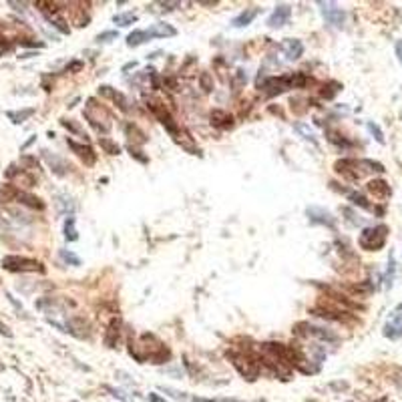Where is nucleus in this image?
<instances>
[{"mask_svg":"<svg viewBox=\"0 0 402 402\" xmlns=\"http://www.w3.org/2000/svg\"><path fill=\"white\" fill-rule=\"evenodd\" d=\"M129 342V354L137 360V362H153V364H163L165 360H169L171 352L169 348L155 336V334H143L137 342L133 338L127 340Z\"/></svg>","mask_w":402,"mask_h":402,"instance_id":"obj_1","label":"nucleus"},{"mask_svg":"<svg viewBox=\"0 0 402 402\" xmlns=\"http://www.w3.org/2000/svg\"><path fill=\"white\" fill-rule=\"evenodd\" d=\"M227 358L231 360V364L235 366V370L247 378V380H256L262 372V364L258 362V358L254 354H249V352H227Z\"/></svg>","mask_w":402,"mask_h":402,"instance_id":"obj_2","label":"nucleus"},{"mask_svg":"<svg viewBox=\"0 0 402 402\" xmlns=\"http://www.w3.org/2000/svg\"><path fill=\"white\" fill-rule=\"evenodd\" d=\"M85 119L89 121V125L93 129H97L99 133H109L111 127H113V119H111V113L99 105L95 99H89L87 105H85Z\"/></svg>","mask_w":402,"mask_h":402,"instance_id":"obj_3","label":"nucleus"},{"mask_svg":"<svg viewBox=\"0 0 402 402\" xmlns=\"http://www.w3.org/2000/svg\"><path fill=\"white\" fill-rule=\"evenodd\" d=\"M386 237H388V227L386 225H374V227H366L360 233L358 243L366 251H378V249L384 247Z\"/></svg>","mask_w":402,"mask_h":402,"instance_id":"obj_4","label":"nucleus"},{"mask_svg":"<svg viewBox=\"0 0 402 402\" xmlns=\"http://www.w3.org/2000/svg\"><path fill=\"white\" fill-rule=\"evenodd\" d=\"M2 268L8 272H44V266L36 260L22 258V256H6L2 258Z\"/></svg>","mask_w":402,"mask_h":402,"instance_id":"obj_5","label":"nucleus"},{"mask_svg":"<svg viewBox=\"0 0 402 402\" xmlns=\"http://www.w3.org/2000/svg\"><path fill=\"white\" fill-rule=\"evenodd\" d=\"M296 334L302 336V338H316L320 342H338V334H334L332 330H326V328H320V326H312L308 322H300L296 324Z\"/></svg>","mask_w":402,"mask_h":402,"instance_id":"obj_6","label":"nucleus"},{"mask_svg":"<svg viewBox=\"0 0 402 402\" xmlns=\"http://www.w3.org/2000/svg\"><path fill=\"white\" fill-rule=\"evenodd\" d=\"M320 10H322V16L324 20L330 24V26H336V28H342L344 22H346V12L336 4V2H318Z\"/></svg>","mask_w":402,"mask_h":402,"instance_id":"obj_7","label":"nucleus"},{"mask_svg":"<svg viewBox=\"0 0 402 402\" xmlns=\"http://www.w3.org/2000/svg\"><path fill=\"white\" fill-rule=\"evenodd\" d=\"M334 169H336V173H340L342 177H346L350 181H358L364 173V169L360 167V161H354V159H338L334 163Z\"/></svg>","mask_w":402,"mask_h":402,"instance_id":"obj_8","label":"nucleus"},{"mask_svg":"<svg viewBox=\"0 0 402 402\" xmlns=\"http://www.w3.org/2000/svg\"><path fill=\"white\" fill-rule=\"evenodd\" d=\"M306 215H308L310 223L326 225V227H330V229L336 227V217H334L328 209H324V207H316V205H312V207L306 209Z\"/></svg>","mask_w":402,"mask_h":402,"instance_id":"obj_9","label":"nucleus"},{"mask_svg":"<svg viewBox=\"0 0 402 402\" xmlns=\"http://www.w3.org/2000/svg\"><path fill=\"white\" fill-rule=\"evenodd\" d=\"M42 159L48 163V167L53 169V173L59 175V177H65V175L71 171V165H69L63 157H59L57 153H50V151H42Z\"/></svg>","mask_w":402,"mask_h":402,"instance_id":"obj_10","label":"nucleus"},{"mask_svg":"<svg viewBox=\"0 0 402 402\" xmlns=\"http://www.w3.org/2000/svg\"><path fill=\"white\" fill-rule=\"evenodd\" d=\"M67 145L75 151L77 153V157L85 163V165H95L97 163V153L89 147V145H81V143H77V141H73V139H67Z\"/></svg>","mask_w":402,"mask_h":402,"instance_id":"obj_11","label":"nucleus"},{"mask_svg":"<svg viewBox=\"0 0 402 402\" xmlns=\"http://www.w3.org/2000/svg\"><path fill=\"white\" fill-rule=\"evenodd\" d=\"M282 53L286 57V61H298L302 55H304V44H302V40L298 38H288L280 44Z\"/></svg>","mask_w":402,"mask_h":402,"instance_id":"obj_12","label":"nucleus"},{"mask_svg":"<svg viewBox=\"0 0 402 402\" xmlns=\"http://www.w3.org/2000/svg\"><path fill=\"white\" fill-rule=\"evenodd\" d=\"M290 16H292V8L288 4H278L276 10L268 18V26L270 28H282L290 20Z\"/></svg>","mask_w":402,"mask_h":402,"instance_id":"obj_13","label":"nucleus"},{"mask_svg":"<svg viewBox=\"0 0 402 402\" xmlns=\"http://www.w3.org/2000/svg\"><path fill=\"white\" fill-rule=\"evenodd\" d=\"M312 314H314V316H320V318H324V320H332V322H342V324L352 322V318H350L346 312H342V310H332V308H322V306H318V308H312Z\"/></svg>","mask_w":402,"mask_h":402,"instance_id":"obj_14","label":"nucleus"},{"mask_svg":"<svg viewBox=\"0 0 402 402\" xmlns=\"http://www.w3.org/2000/svg\"><path fill=\"white\" fill-rule=\"evenodd\" d=\"M366 189H368V193L374 195L376 199H388V197L392 195L390 185H388L386 181H382V179H374V181H370V183L366 185Z\"/></svg>","mask_w":402,"mask_h":402,"instance_id":"obj_15","label":"nucleus"},{"mask_svg":"<svg viewBox=\"0 0 402 402\" xmlns=\"http://www.w3.org/2000/svg\"><path fill=\"white\" fill-rule=\"evenodd\" d=\"M121 320L119 318H115V320H111V324L107 326V332H105V346L107 348H115L117 346V342H119V338H121Z\"/></svg>","mask_w":402,"mask_h":402,"instance_id":"obj_16","label":"nucleus"},{"mask_svg":"<svg viewBox=\"0 0 402 402\" xmlns=\"http://www.w3.org/2000/svg\"><path fill=\"white\" fill-rule=\"evenodd\" d=\"M147 32H149L151 38H169V36L177 34V28L171 26V24H167V22H157V24L151 26Z\"/></svg>","mask_w":402,"mask_h":402,"instance_id":"obj_17","label":"nucleus"},{"mask_svg":"<svg viewBox=\"0 0 402 402\" xmlns=\"http://www.w3.org/2000/svg\"><path fill=\"white\" fill-rule=\"evenodd\" d=\"M173 137V141L177 143V145H181L185 151H189L191 155H199V147H195V143H193V139L189 137V133L187 131H183V129H179L175 135H171Z\"/></svg>","mask_w":402,"mask_h":402,"instance_id":"obj_18","label":"nucleus"},{"mask_svg":"<svg viewBox=\"0 0 402 402\" xmlns=\"http://www.w3.org/2000/svg\"><path fill=\"white\" fill-rule=\"evenodd\" d=\"M209 119H211V125L217 127V129H231V127H233V117H231L229 113L221 111V109L211 111Z\"/></svg>","mask_w":402,"mask_h":402,"instance_id":"obj_19","label":"nucleus"},{"mask_svg":"<svg viewBox=\"0 0 402 402\" xmlns=\"http://www.w3.org/2000/svg\"><path fill=\"white\" fill-rule=\"evenodd\" d=\"M384 336L390 340H396L402 336V314H396L388 320V324L384 326Z\"/></svg>","mask_w":402,"mask_h":402,"instance_id":"obj_20","label":"nucleus"},{"mask_svg":"<svg viewBox=\"0 0 402 402\" xmlns=\"http://www.w3.org/2000/svg\"><path fill=\"white\" fill-rule=\"evenodd\" d=\"M260 14V8H256V6H251V8H247V10H243L241 14H237L233 20H231V26H235V28H243V26H247V24H251L254 22V18Z\"/></svg>","mask_w":402,"mask_h":402,"instance_id":"obj_21","label":"nucleus"},{"mask_svg":"<svg viewBox=\"0 0 402 402\" xmlns=\"http://www.w3.org/2000/svg\"><path fill=\"white\" fill-rule=\"evenodd\" d=\"M16 201L18 203H22V205H26V207H32V209H44V203H42V199H38L36 195H30V193H26V191H18V197H16Z\"/></svg>","mask_w":402,"mask_h":402,"instance_id":"obj_22","label":"nucleus"},{"mask_svg":"<svg viewBox=\"0 0 402 402\" xmlns=\"http://www.w3.org/2000/svg\"><path fill=\"white\" fill-rule=\"evenodd\" d=\"M18 191H20V189H18L16 185H10V183L0 185V203H8V201H16Z\"/></svg>","mask_w":402,"mask_h":402,"instance_id":"obj_23","label":"nucleus"},{"mask_svg":"<svg viewBox=\"0 0 402 402\" xmlns=\"http://www.w3.org/2000/svg\"><path fill=\"white\" fill-rule=\"evenodd\" d=\"M125 133H127V137L129 139H133V145L137 143V145H143V143H147V135L137 127V125H131V123H127L125 125Z\"/></svg>","mask_w":402,"mask_h":402,"instance_id":"obj_24","label":"nucleus"},{"mask_svg":"<svg viewBox=\"0 0 402 402\" xmlns=\"http://www.w3.org/2000/svg\"><path fill=\"white\" fill-rule=\"evenodd\" d=\"M147 40H151V36H149V32L147 30H133L129 36H127V46H139V44H143V42H147Z\"/></svg>","mask_w":402,"mask_h":402,"instance_id":"obj_25","label":"nucleus"},{"mask_svg":"<svg viewBox=\"0 0 402 402\" xmlns=\"http://www.w3.org/2000/svg\"><path fill=\"white\" fill-rule=\"evenodd\" d=\"M99 145H100V149H103L105 153H109V155H119V153H121V147H119L113 139H109V137H99Z\"/></svg>","mask_w":402,"mask_h":402,"instance_id":"obj_26","label":"nucleus"},{"mask_svg":"<svg viewBox=\"0 0 402 402\" xmlns=\"http://www.w3.org/2000/svg\"><path fill=\"white\" fill-rule=\"evenodd\" d=\"M111 100L113 103L123 111V113H129L131 111V100L123 95V93H119V91H113V95H111Z\"/></svg>","mask_w":402,"mask_h":402,"instance_id":"obj_27","label":"nucleus"},{"mask_svg":"<svg viewBox=\"0 0 402 402\" xmlns=\"http://www.w3.org/2000/svg\"><path fill=\"white\" fill-rule=\"evenodd\" d=\"M34 115V109H22V111H8L6 113V117L12 121V123H16V125H20V123H24L28 117H32Z\"/></svg>","mask_w":402,"mask_h":402,"instance_id":"obj_28","label":"nucleus"},{"mask_svg":"<svg viewBox=\"0 0 402 402\" xmlns=\"http://www.w3.org/2000/svg\"><path fill=\"white\" fill-rule=\"evenodd\" d=\"M46 18H48V22H50V24H53L55 28H59L63 34H69V32H71V28H69L67 20H65V18H61V16H59V12H55V14H46Z\"/></svg>","mask_w":402,"mask_h":402,"instance_id":"obj_29","label":"nucleus"},{"mask_svg":"<svg viewBox=\"0 0 402 402\" xmlns=\"http://www.w3.org/2000/svg\"><path fill=\"white\" fill-rule=\"evenodd\" d=\"M57 207L61 213H73L75 211V203L69 195H59L57 197Z\"/></svg>","mask_w":402,"mask_h":402,"instance_id":"obj_30","label":"nucleus"},{"mask_svg":"<svg viewBox=\"0 0 402 402\" xmlns=\"http://www.w3.org/2000/svg\"><path fill=\"white\" fill-rule=\"evenodd\" d=\"M75 223H77V219H75L73 215H69L67 221H65V237H67V241H77V239H79V233H77Z\"/></svg>","mask_w":402,"mask_h":402,"instance_id":"obj_31","label":"nucleus"},{"mask_svg":"<svg viewBox=\"0 0 402 402\" xmlns=\"http://www.w3.org/2000/svg\"><path fill=\"white\" fill-rule=\"evenodd\" d=\"M113 22L119 24V26H129V24L137 22V14H133V12H121V14L113 16Z\"/></svg>","mask_w":402,"mask_h":402,"instance_id":"obj_32","label":"nucleus"},{"mask_svg":"<svg viewBox=\"0 0 402 402\" xmlns=\"http://www.w3.org/2000/svg\"><path fill=\"white\" fill-rule=\"evenodd\" d=\"M294 129L304 137V139H308V141H316V135H314V129L310 127V125H306V123H296L294 125Z\"/></svg>","mask_w":402,"mask_h":402,"instance_id":"obj_33","label":"nucleus"},{"mask_svg":"<svg viewBox=\"0 0 402 402\" xmlns=\"http://www.w3.org/2000/svg\"><path fill=\"white\" fill-rule=\"evenodd\" d=\"M350 197V201H352V203H354V205H358V207H364V209H370V211H374V207L368 203V201H366V197L362 195V193H350L348 195Z\"/></svg>","mask_w":402,"mask_h":402,"instance_id":"obj_34","label":"nucleus"},{"mask_svg":"<svg viewBox=\"0 0 402 402\" xmlns=\"http://www.w3.org/2000/svg\"><path fill=\"white\" fill-rule=\"evenodd\" d=\"M342 89V85L340 83H336V81H332V83H328L326 87H324V91H322V97L324 99H334L336 97V93Z\"/></svg>","mask_w":402,"mask_h":402,"instance_id":"obj_35","label":"nucleus"},{"mask_svg":"<svg viewBox=\"0 0 402 402\" xmlns=\"http://www.w3.org/2000/svg\"><path fill=\"white\" fill-rule=\"evenodd\" d=\"M199 85H201V89H203L205 93H211L213 91V79H211V75L209 73H201L199 75Z\"/></svg>","mask_w":402,"mask_h":402,"instance_id":"obj_36","label":"nucleus"},{"mask_svg":"<svg viewBox=\"0 0 402 402\" xmlns=\"http://www.w3.org/2000/svg\"><path fill=\"white\" fill-rule=\"evenodd\" d=\"M326 135H328V139H330V143H334V145H340V147H350V141H346L340 133H336V131H326Z\"/></svg>","mask_w":402,"mask_h":402,"instance_id":"obj_37","label":"nucleus"},{"mask_svg":"<svg viewBox=\"0 0 402 402\" xmlns=\"http://www.w3.org/2000/svg\"><path fill=\"white\" fill-rule=\"evenodd\" d=\"M61 258L71 266H81V258L77 254H73V251H69V249H61Z\"/></svg>","mask_w":402,"mask_h":402,"instance_id":"obj_38","label":"nucleus"},{"mask_svg":"<svg viewBox=\"0 0 402 402\" xmlns=\"http://www.w3.org/2000/svg\"><path fill=\"white\" fill-rule=\"evenodd\" d=\"M61 125H63L65 129H69V131H73V133L81 135V137H87V135H85V131L81 129V125H77V123H75V121H71V119H61Z\"/></svg>","mask_w":402,"mask_h":402,"instance_id":"obj_39","label":"nucleus"},{"mask_svg":"<svg viewBox=\"0 0 402 402\" xmlns=\"http://www.w3.org/2000/svg\"><path fill=\"white\" fill-rule=\"evenodd\" d=\"M360 167H368L366 171H376V173H382V171H384V165L378 163V161H372V159H362V161H360Z\"/></svg>","mask_w":402,"mask_h":402,"instance_id":"obj_40","label":"nucleus"},{"mask_svg":"<svg viewBox=\"0 0 402 402\" xmlns=\"http://www.w3.org/2000/svg\"><path fill=\"white\" fill-rule=\"evenodd\" d=\"M366 129H368V131L374 135V139H376L378 143H384V133L380 131V127H378L376 123H366Z\"/></svg>","mask_w":402,"mask_h":402,"instance_id":"obj_41","label":"nucleus"},{"mask_svg":"<svg viewBox=\"0 0 402 402\" xmlns=\"http://www.w3.org/2000/svg\"><path fill=\"white\" fill-rule=\"evenodd\" d=\"M127 149H129L131 157H135V159H137L139 163H147V161H149V159H147V155H143V151H139V149H137L135 145H129Z\"/></svg>","mask_w":402,"mask_h":402,"instance_id":"obj_42","label":"nucleus"},{"mask_svg":"<svg viewBox=\"0 0 402 402\" xmlns=\"http://www.w3.org/2000/svg\"><path fill=\"white\" fill-rule=\"evenodd\" d=\"M117 38V32L115 30H107V32H100L99 36H97V42H111V40H115Z\"/></svg>","mask_w":402,"mask_h":402,"instance_id":"obj_43","label":"nucleus"},{"mask_svg":"<svg viewBox=\"0 0 402 402\" xmlns=\"http://www.w3.org/2000/svg\"><path fill=\"white\" fill-rule=\"evenodd\" d=\"M245 83H247V73L239 69V71L235 73V81H233V85H235V87H243Z\"/></svg>","mask_w":402,"mask_h":402,"instance_id":"obj_44","label":"nucleus"},{"mask_svg":"<svg viewBox=\"0 0 402 402\" xmlns=\"http://www.w3.org/2000/svg\"><path fill=\"white\" fill-rule=\"evenodd\" d=\"M79 71H83V63L81 61H73V63H69L65 67V73H79Z\"/></svg>","mask_w":402,"mask_h":402,"instance_id":"obj_45","label":"nucleus"},{"mask_svg":"<svg viewBox=\"0 0 402 402\" xmlns=\"http://www.w3.org/2000/svg\"><path fill=\"white\" fill-rule=\"evenodd\" d=\"M394 268H396V264H394V260H390V268H388V272H386V288H390V286H392V278H394Z\"/></svg>","mask_w":402,"mask_h":402,"instance_id":"obj_46","label":"nucleus"},{"mask_svg":"<svg viewBox=\"0 0 402 402\" xmlns=\"http://www.w3.org/2000/svg\"><path fill=\"white\" fill-rule=\"evenodd\" d=\"M12 48V44L10 42H6L4 38H0V55H4V53H8V50Z\"/></svg>","mask_w":402,"mask_h":402,"instance_id":"obj_47","label":"nucleus"},{"mask_svg":"<svg viewBox=\"0 0 402 402\" xmlns=\"http://www.w3.org/2000/svg\"><path fill=\"white\" fill-rule=\"evenodd\" d=\"M396 57H398V61L402 65V40H396Z\"/></svg>","mask_w":402,"mask_h":402,"instance_id":"obj_48","label":"nucleus"},{"mask_svg":"<svg viewBox=\"0 0 402 402\" xmlns=\"http://www.w3.org/2000/svg\"><path fill=\"white\" fill-rule=\"evenodd\" d=\"M0 334H2V336H6V338H12V332L4 326V324H0Z\"/></svg>","mask_w":402,"mask_h":402,"instance_id":"obj_49","label":"nucleus"},{"mask_svg":"<svg viewBox=\"0 0 402 402\" xmlns=\"http://www.w3.org/2000/svg\"><path fill=\"white\" fill-rule=\"evenodd\" d=\"M149 402H165L161 396H157V394H149Z\"/></svg>","mask_w":402,"mask_h":402,"instance_id":"obj_50","label":"nucleus"},{"mask_svg":"<svg viewBox=\"0 0 402 402\" xmlns=\"http://www.w3.org/2000/svg\"><path fill=\"white\" fill-rule=\"evenodd\" d=\"M193 402H215V400H209V398H201V396H195Z\"/></svg>","mask_w":402,"mask_h":402,"instance_id":"obj_51","label":"nucleus"},{"mask_svg":"<svg viewBox=\"0 0 402 402\" xmlns=\"http://www.w3.org/2000/svg\"><path fill=\"white\" fill-rule=\"evenodd\" d=\"M219 402H237V400H231V398H223V400H219Z\"/></svg>","mask_w":402,"mask_h":402,"instance_id":"obj_52","label":"nucleus"},{"mask_svg":"<svg viewBox=\"0 0 402 402\" xmlns=\"http://www.w3.org/2000/svg\"><path fill=\"white\" fill-rule=\"evenodd\" d=\"M256 402H266V400H256Z\"/></svg>","mask_w":402,"mask_h":402,"instance_id":"obj_53","label":"nucleus"},{"mask_svg":"<svg viewBox=\"0 0 402 402\" xmlns=\"http://www.w3.org/2000/svg\"><path fill=\"white\" fill-rule=\"evenodd\" d=\"M400 310H402V306H400Z\"/></svg>","mask_w":402,"mask_h":402,"instance_id":"obj_54","label":"nucleus"}]
</instances>
